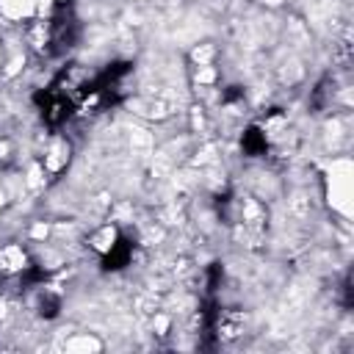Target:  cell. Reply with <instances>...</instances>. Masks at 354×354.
Here are the masks:
<instances>
[{
  "label": "cell",
  "mask_w": 354,
  "mask_h": 354,
  "mask_svg": "<svg viewBox=\"0 0 354 354\" xmlns=\"http://www.w3.org/2000/svg\"><path fill=\"white\" fill-rule=\"evenodd\" d=\"M351 194H354V169L348 158H335L326 174V199L335 213L343 218L351 216Z\"/></svg>",
  "instance_id": "6da1fadb"
},
{
  "label": "cell",
  "mask_w": 354,
  "mask_h": 354,
  "mask_svg": "<svg viewBox=\"0 0 354 354\" xmlns=\"http://www.w3.org/2000/svg\"><path fill=\"white\" fill-rule=\"evenodd\" d=\"M0 17L8 22H22L36 17V0H0Z\"/></svg>",
  "instance_id": "7a4b0ae2"
},
{
  "label": "cell",
  "mask_w": 354,
  "mask_h": 354,
  "mask_svg": "<svg viewBox=\"0 0 354 354\" xmlns=\"http://www.w3.org/2000/svg\"><path fill=\"white\" fill-rule=\"evenodd\" d=\"M19 268H25V252H22V246H3L0 249V271H6V274H11V271H19Z\"/></svg>",
  "instance_id": "3957f363"
},
{
  "label": "cell",
  "mask_w": 354,
  "mask_h": 354,
  "mask_svg": "<svg viewBox=\"0 0 354 354\" xmlns=\"http://www.w3.org/2000/svg\"><path fill=\"white\" fill-rule=\"evenodd\" d=\"M66 160H69V147H66V141H53V147L47 149V155H44V169L47 171H58L61 166H66Z\"/></svg>",
  "instance_id": "277c9868"
},
{
  "label": "cell",
  "mask_w": 354,
  "mask_h": 354,
  "mask_svg": "<svg viewBox=\"0 0 354 354\" xmlns=\"http://www.w3.org/2000/svg\"><path fill=\"white\" fill-rule=\"evenodd\" d=\"M64 348H66V351H100V348H102V340H97V337L88 335V332H77V335H72V337L64 343Z\"/></svg>",
  "instance_id": "5b68a950"
},
{
  "label": "cell",
  "mask_w": 354,
  "mask_h": 354,
  "mask_svg": "<svg viewBox=\"0 0 354 354\" xmlns=\"http://www.w3.org/2000/svg\"><path fill=\"white\" fill-rule=\"evenodd\" d=\"M113 238H116V230H113V227H102L100 235L91 238V246L100 249V252H108V249L113 246Z\"/></svg>",
  "instance_id": "8992f818"
},
{
  "label": "cell",
  "mask_w": 354,
  "mask_h": 354,
  "mask_svg": "<svg viewBox=\"0 0 354 354\" xmlns=\"http://www.w3.org/2000/svg\"><path fill=\"white\" fill-rule=\"evenodd\" d=\"M47 232H50V227H47V224H36V227L30 230V235H33V238H47Z\"/></svg>",
  "instance_id": "52a82bcc"
},
{
  "label": "cell",
  "mask_w": 354,
  "mask_h": 354,
  "mask_svg": "<svg viewBox=\"0 0 354 354\" xmlns=\"http://www.w3.org/2000/svg\"><path fill=\"white\" fill-rule=\"evenodd\" d=\"M0 66H3V47H0Z\"/></svg>",
  "instance_id": "ba28073f"
}]
</instances>
